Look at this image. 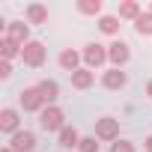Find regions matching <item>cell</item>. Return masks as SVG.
<instances>
[{"mask_svg": "<svg viewBox=\"0 0 152 152\" xmlns=\"http://www.w3.org/2000/svg\"><path fill=\"white\" fill-rule=\"evenodd\" d=\"M63 119H66V116H63V110H60V107H54V104H51V107H45V110L39 113V122H42V128H45V131H63V128H66V125H63Z\"/></svg>", "mask_w": 152, "mask_h": 152, "instance_id": "1", "label": "cell"}, {"mask_svg": "<svg viewBox=\"0 0 152 152\" xmlns=\"http://www.w3.org/2000/svg\"><path fill=\"white\" fill-rule=\"evenodd\" d=\"M21 60H24L27 66L39 69V66L45 63V45H42V42H27V45L21 48Z\"/></svg>", "mask_w": 152, "mask_h": 152, "instance_id": "2", "label": "cell"}, {"mask_svg": "<svg viewBox=\"0 0 152 152\" xmlns=\"http://www.w3.org/2000/svg\"><path fill=\"white\" fill-rule=\"evenodd\" d=\"M104 60H107V48H104V45L90 42V45L84 48V63H87V69H99V66H104Z\"/></svg>", "mask_w": 152, "mask_h": 152, "instance_id": "3", "label": "cell"}, {"mask_svg": "<svg viewBox=\"0 0 152 152\" xmlns=\"http://www.w3.org/2000/svg\"><path fill=\"white\" fill-rule=\"evenodd\" d=\"M45 104V99H42V93H39V87H27V90H21V107L24 110H45L42 107Z\"/></svg>", "mask_w": 152, "mask_h": 152, "instance_id": "4", "label": "cell"}, {"mask_svg": "<svg viewBox=\"0 0 152 152\" xmlns=\"http://www.w3.org/2000/svg\"><path fill=\"white\" fill-rule=\"evenodd\" d=\"M96 137H102V140H116V137H119V119L102 116V119L96 122Z\"/></svg>", "mask_w": 152, "mask_h": 152, "instance_id": "5", "label": "cell"}, {"mask_svg": "<svg viewBox=\"0 0 152 152\" xmlns=\"http://www.w3.org/2000/svg\"><path fill=\"white\" fill-rule=\"evenodd\" d=\"M107 60L113 63V69H122V66L128 63V45L119 42V39L110 42V45H107Z\"/></svg>", "mask_w": 152, "mask_h": 152, "instance_id": "6", "label": "cell"}, {"mask_svg": "<svg viewBox=\"0 0 152 152\" xmlns=\"http://www.w3.org/2000/svg\"><path fill=\"white\" fill-rule=\"evenodd\" d=\"M33 146H36L33 131H15L12 140H9V149L12 152H33Z\"/></svg>", "mask_w": 152, "mask_h": 152, "instance_id": "7", "label": "cell"}, {"mask_svg": "<svg viewBox=\"0 0 152 152\" xmlns=\"http://www.w3.org/2000/svg\"><path fill=\"white\" fill-rule=\"evenodd\" d=\"M6 36H9L12 42H18V45H27L30 27H27L24 21H9V24H6Z\"/></svg>", "mask_w": 152, "mask_h": 152, "instance_id": "8", "label": "cell"}, {"mask_svg": "<svg viewBox=\"0 0 152 152\" xmlns=\"http://www.w3.org/2000/svg\"><path fill=\"white\" fill-rule=\"evenodd\" d=\"M125 72L122 69H110V72H104V78H102V84L107 87V90H122L125 87Z\"/></svg>", "mask_w": 152, "mask_h": 152, "instance_id": "9", "label": "cell"}, {"mask_svg": "<svg viewBox=\"0 0 152 152\" xmlns=\"http://www.w3.org/2000/svg\"><path fill=\"white\" fill-rule=\"evenodd\" d=\"M93 81H96L93 69H78V72L72 75V87H75V90H90V87H93Z\"/></svg>", "mask_w": 152, "mask_h": 152, "instance_id": "10", "label": "cell"}, {"mask_svg": "<svg viewBox=\"0 0 152 152\" xmlns=\"http://www.w3.org/2000/svg\"><path fill=\"white\" fill-rule=\"evenodd\" d=\"M15 128H18V110H12V107L0 110V131L15 134Z\"/></svg>", "mask_w": 152, "mask_h": 152, "instance_id": "11", "label": "cell"}, {"mask_svg": "<svg viewBox=\"0 0 152 152\" xmlns=\"http://www.w3.org/2000/svg\"><path fill=\"white\" fill-rule=\"evenodd\" d=\"M78 63H81V54L78 51H72V48H66L63 54H60V66L69 72V75H75L78 72Z\"/></svg>", "mask_w": 152, "mask_h": 152, "instance_id": "12", "label": "cell"}, {"mask_svg": "<svg viewBox=\"0 0 152 152\" xmlns=\"http://www.w3.org/2000/svg\"><path fill=\"white\" fill-rule=\"evenodd\" d=\"M39 93H42V99H45L48 107L60 99V87H57V81H42V84H39Z\"/></svg>", "mask_w": 152, "mask_h": 152, "instance_id": "13", "label": "cell"}, {"mask_svg": "<svg viewBox=\"0 0 152 152\" xmlns=\"http://www.w3.org/2000/svg\"><path fill=\"white\" fill-rule=\"evenodd\" d=\"M21 48H24V45L12 42L9 36H3V39H0V54H3V60H12V57H18V54H21Z\"/></svg>", "mask_w": 152, "mask_h": 152, "instance_id": "14", "label": "cell"}, {"mask_svg": "<svg viewBox=\"0 0 152 152\" xmlns=\"http://www.w3.org/2000/svg\"><path fill=\"white\" fill-rule=\"evenodd\" d=\"M27 18H30V24H45L48 21V9L42 3H30L27 6Z\"/></svg>", "mask_w": 152, "mask_h": 152, "instance_id": "15", "label": "cell"}, {"mask_svg": "<svg viewBox=\"0 0 152 152\" xmlns=\"http://www.w3.org/2000/svg\"><path fill=\"white\" fill-rule=\"evenodd\" d=\"M99 30L107 33V36H116V33H119V18H116V15H102V18H99Z\"/></svg>", "mask_w": 152, "mask_h": 152, "instance_id": "16", "label": "cell"}, {"mask_svg": "<svg viewBox=\"0 0 152 152\" xmlns=\"http://www.w3.org/2000/svg\"><path fill=\"white\" fill-rule=\"evenodd\" d=\"M60 146H66V149H72V146H81V137H78V131H75L72 125H66V128L60 131Z\"/></svg>", "mask_w": 152, "mask_h": 152, "instance_id": "17", "label": "cell"}, {"mask_svg": "<svg viewBox=\"0 0 152 152\" xmlns=\"http://www.w3.org/2000/svg\"><path fill=\"white\" fill-rule=\"evenodd\" d=\"M134 30L140 36H152V12H140V18L134 21Z\"/></svg>", "mask_w": 152, "mask_h": 152, "instance_id": "18", "label": "cell"}, {"mask_svg": "<svg viewBox=\"0 0 152 152\" xmlns=\"http://www.w3.org/2000/svg\"><path fill=\"white\" fill-rule=\"evenodd\" d=\"M119 18H140V3H134V0H125V3L119 6Z\"/></svg>", "mask_w": 152, "mask_h": 152, "instance_id": "19", "label": "cell"}, {"mask_svg": "<svg viewBox=\"0 0 152 152\" xmlns=\"http://www.w3.org/2000/svg\"><path fill=\"white\" fill-rule=\"evenodd\" d=\"M78 12H84V15H99V12H102V0H81V3H78Z\"/></svg>", "mask_w": 152, "mask_h": 152, "instance_id": "20", "label": "cell"}, {"mask_svg": "<svg viewBox=\"0 0 152 152\" xmlns=\"http://www.w3.org/2000/svg\"><path fill=\"white\" fill-rule=\"evenodd\" d=\"M78 149H81V152H99V143H96V137H84Z\"/></svg>", "mask_w": 152, "mask_h": 152, "instance_id": "21", "label": "cell"}, {"mask_svg": "<svg viewBox=\"0 0 152 152\" xmlns=\"http://www.w3.org/2000/svg\"><path fill=\"white\" fill-rule=\"evenodd\" d=\"M110 152H134V146H131L128 140H113V146H110Z\"/></svg>", "mask_w": 152, "mask_h": 152, "instance_id": "22", "label": "cell"}, {"mask_svg": "<svg viewBox=\"0 0 152 152\" xmlns=\"http://www.w3.org/2000/svg\"><path fill=\"white\" fill-rule=\"evenodd\" d=\"M9 75H12V66H9V60H3L0 63V78H9Z\"/></svg>", "mask_w": 152, "mask_h": 152, "instance_id": "23", "label": "cell"}, {"mask_svg": "<svg viewBox=\"0 0 152 152\" xmlns=\"http://www.w3.org/2000/svg\"><path fill=\"white\" fill-rule=\"evenodd\" d=\"M143 146H146V152H152V134H149V137L143 140Z\"/></svg>", "mask_w": 152, "mask_h": 152, "instance_id": "24", "label": "cell"}, {"mask_svg": "<svg viewBox=\"0 0 152 152\" xmlns=\"http://www.w3.org/2000/svg\"><path fill=\"white\" fill-rule=\"evenodd\" d=\"M146 96H149V99H152V81H149V84H146Z\"/></svg>", "mask_w": 152, "mask_h": 152, "instance_id": "25", "label": "cell"}, {"mask_svg": "<svg viewBox=\"0 0 152 152\" xmlns=\"http://www.w3.org/2000/svg\"><path fill=\"white\" fill-rule=\"evenodd\" d=\"M3 152H12V149H9V146H3Z\"/></svg>", "mask_w": 152, "mask_h": 152, "instance_id": "26", "label": "cell"}, {"mask_svg": "<svg viewBox=\"0 0 152 152\" xmlns=\"http://www.w3.org/2000/svg\"><path fill=\"white\" fill-rule=\"evenodd\" d=\"M149 12H152V6H149Z\"/></svg>", "mask_w": 152, "mask_h": 152, "instance_id": "27", "label": "cell"}]
</instances>
